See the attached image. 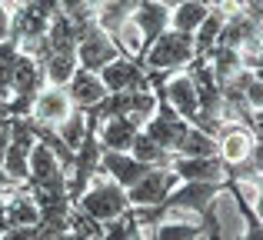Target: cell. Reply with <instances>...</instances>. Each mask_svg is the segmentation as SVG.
<instances>
[{
	"mask_svg": "<svg viewBox=\"0 0 263 240\" xmlns=\"http://www.w3.org/2000/svg\"><path fill=\"white\" fill-rule=\"evenodd\" d=\"M140 60H143V70L147 73H167V77H174V70H183L193 60V33L163 30Z\"/></svg>",
	"mask_w": 263,
	"mask_h": 240,
	"instance_id": "obj_1",
	"label": "cell"
},
{
	"mask_svg": "<svg viewBox=\"0 0 263 240\" xmlns=\"http://www.w3.org/2000/svg\"><path fill=\"white\" fill-rule=\"evenodd\" d=\"M73 57H77V67H80V70L100 73L103 67L110 64V60L130 57V50L114 37V33L100 30V27H97V20H90V24L84 27V33H80V40H77V50H73Z\"/></svg>",
	"mask_w": 263,
	"mask_h": 240,
	"instance_id": "obj_2",
	"label": "cell"
},
{
	"mask_svg": "<svg viewBox=\"0 0 263 240\" xmlns=\"http://www.w3.org/2000/svg\"><path fill=\"white\" fill-rule=\"evenodd\" d=\"M73 207L80 210V214L93 217V220L107 224V220H117V217H123L130 210L127 204V190H120L117 183L103 180V183H90L84 194L77 197V204Z\"/></svg>",
	"mask_w": 263,
	"mask_h": 240,
	"instance_id": "obj_3",
	"label": "cell"
},
{
	"mask_svg": "<svg viewBox=\"0 0 263 240\" xmlns=\"http://www.w3.org/2000/svg\"><path fill=\"white\" fill-rule=\"evenodd\" d=\"M57 13H60V4H57V0H27V4H20L17 10H13L10 33H7V37L20 40V44L44 37L47 27H50V20L57 17Z\"/></svg>",
	"mask_w": 263,
	"mask_h": 240,
	"instance_id": "obj_4",
	"label": "cell"
},
{
	"mask_svg": "<svg viewBox=\"0 0 263 240\" xmlns=\"http://www.w3.org/2000/svg\"><path fill=\"white\" fill-rule=\"evenodd\" d=\"M33 143H37L33 120L30 117H10V143H7V157H4V174L13 183L27 180V160H30Z\"/></svg>",
	"mask_w": 263,
	"mask_h": 240,
	"instance_id": "obj_5",
	"label": "cell"
},
{
	"mask_svg": "<svg viewBox=\"0 0 263 240\" xmlns=\"http://www.w3.org/2000/svg\"><path fill=\"white\" fill-rule=\"evenodd\" d=\"M97 77H100V84H103V87H107V94L143 90V87H150V77H147V70H143V60L137 57V53L110 60V64L103 67Z\"/></svg>",
	"mask_w": 263,
	"mask_h": 240,
	"instance_id": "obj_6",
	"label": "cell"
},
{
	"mask_svg": "<svg viewBox=\"0 0 263 240\" xmlns=\"http://www.w3.org/2000/svg\"><path fill=\"white\" fill-rule=\"evenodd\" d=\"M177 183H180V177L174 174V170L150 167L147 174H143L140 180L127 190V204H130V207H157V204H160L163 197L177 187Z\"/></svg>",
	"mask_w": 263,
	"mask_h": 240,
	"instance_id": "obj_7",
	"label": "cell"
},
{
	"mask_svg": "<svg viewBox=\"0 0 263 240\" xmlns=\"http://www.w3.org/2000/svg\"><path fill=\"white\" fill-rule=\"evenodd\" d=\"M130 20H134L137 30L143 33V44H140V50H137V57H143V53L150 50V44H154L163 30H170V7L160 4V0H140L137 10L130 13Z\"/></svg>",
	"mask_w": 263,
	"mask_h": 240,
	"instance_id": "obj_8",
	"label": "cell"
},
{
	"mask_svg": "<svg viewBox=\"0 0 263 240\" xmlns=\"http://www.w3.org/2000/svg\"><path fill=\"white\" fill-rule=\"evenodd\" d=\"M147 163H140L137 157L130 154H117V150H103L100 154V167H97V174H103L110 183H117L120 190H130L137 180H140L143 174H147Z\"/></svg>",
	"mask_w": 263,
	"mask_h": 240,
	"instance_id": "obj_9",
	"label": "cell"
},
{
	"mask_svg": "<svg viewBox=\"0 0 263 240\" xmlns=\"http://www.w3.org/2000/svg\"><path fill=\"white\" fill-rule=\"evenodd\" d=\"M64 94H67V100H70L73 110H90L93 104H100V100L107 97V87L100 84V77H97L93 70H80L77 67L73 77L67 80Z\"/></svg>",
	"mask_w": 263,
	"mask_h": 240,
	"instance_id": "obj_10",
	"label": "cell"
},
{
	"mask_svg": "<svg viewBox=\"0 0 263 240\" xmlns=\"http://www.w3.org/2000/svg\"><path fill=\"white\" fill-rule=\"evenodd\" d=\"M170 170L180 180H206V183H220L227 180V163L217 157H174Z\"/></svg>",
	"mask_w": 263,
	"mask_h": 240,
	"instance_id": "obj_11",
	"label": "cell"
},
{
	"mask_svg": "<svg viewBox=\"0 0 263 240\" xmlns=\"http://www.w3.org/2000/svg\"><path fill=\"white\" fill-rule=\"evenodd\" d=\"M70 114H73V107H70V100H67L64 87H44V90L37 94V100H33L30 117L37 123H44V127H57V123H64Z\"/></svg>",
	"mask_w": 263,
	"mask_h": 240,
	"instance_id": "obj_12",
	"label": "cell"
},
{
	"mask_svg": "<svg viewBox=\"0 0 263 240\" xmlns=\"http://www.w3.org/2000/svg\"><path fill=\"white\" fill-rule=\"evenodd\" d=\"M163 94H167L170 107L183 117L190 127H197L200 120V107H197V90H193V80L186 73H177V77H167L163 80Z\"/></svg>",
	"mask_w": 263,
	"mask_h": 240,
	"instance_id": "obj_13",
	"label": "cell"
},
{
	"mask_svg": "<svg viewBox=\"0 0 263 240\" xmlns=\"http://www.w3.org/2000/svg\"><path fill=\"white\" fill-rule=\"evenodd\" d=\"M137 134H140V123H134L130 117H114L103 120L97 127V140H100L103 150H117V154H130Z\"/></svg>",
	"mask_w": 263,
	"mask_h": 240,
	"instance_id": "obj_14",
	"label": "cell"
},
{
	"mask_svg": "<svg viewBox=\"0 0 263 240\" xmlns=\"http://www.w3.org/2000/svg\"><path fill=\"white\" fill-rule=\"evenodd\" d=\"M84 27L87 24H73L67 13H57V17L50 20V27H47V44H50V50L53 53H73L77 50V40H80V33H84Z\"/></svg>",
	"mask_w": 263,
	"mask_h": 240,
	"instance_id": "obj_15",
	"label": "cell"
},
{
	"mask_svg": "<svg viewBox=\"0 0 263 240\" xmlns=\"http://www.w3.org/2000/svg\"><path fill=\"white\" fill-rule=\"evenodd\" d=\"M223 20H227V13L220 10V7H210V10H206V17L200 20V27L193 30V57H206V53L213 50L220 30H223Z\"/></svg>",
	"mask_w": 263,
	"mask_h": 240,
	"instance_id": "obj_16",
	"label": "cell"
},
{
	"mask_svg": "<svg viewBox=\"0 0 263 240\" xmlns=\"http://www.w3.org/2000/svg\"><path fill=\"white\" fill-rule=\"evenodd\" d=\"M137 4L140 0H100V7H97V27L100 30H107V33H120V27L127 24V17L137 10Z\"/></svg>",
	"mask_w": 263,
	"mask_h": 240,
	"instance_id": "obj_17",
	"label": "cell"
},
{
	"mask_svg": "<svg viewBox=\"0 0 263 240\" xmlns=\"http://www.w3.org/2000/svg\"><path fill=\"white\" fill-rule=\"evenodd\" d=\"M37 220H40V210L27 190L7 197V204H4V224L7 227H33Z\"/></svg>",
	"mask_w": 263,
	"mask_h": 240,
	"instance_id": "obj_18",
	"label": "cell"
},
{
	"mask_svg": "<svg viewBox=\"0 0 263 240\" xmlns=\"http://www.w3.org/2000/svg\"><path fill=\"white\" fill-rule=\"evenodd\" d=\"M206 64H210V73H213V80H217V87L227 84L237 70H243V64H240V50L223 47V44H213V50L206 53Z\"/></svg>",
	"mask_w": 263,
	"mask_h": 240,
	"instance_id": "obj_19",
	"label": "cell"
},
{
	"mask_svg": "<svg viewBox=\"0 0 263 240\" xmlns=\"http://www.w3.org/2000/svg\"><path fill=\"white\" fill-rule=\"evenodd\" d=\"M210 4L206 0H183L170 10V30H180V33H193L200 27V20L206 17Z\"/></svg>",
	"mask_w": 263,
	"mask_h": 240,
	"instance_id": "obj_20",
	"label": "cell"
},
{
	"mask_svg": "<svg viewBox=\"0 0 263 240\" xmlns=\"http://www.w3.org/2000/svg\"><path fill=\"white\" fill-rule=\"evenodd\" d=\"M217 154H220L217 137L203 134V130H197V127L186 130L183 140H180V147H177V157H217Z\"/></svg>",
	"mask_w": 263,
	"mask_h": 240,
	"instance_id": "obj_21",
	"label": "cell"
},
{
	"mask_svg": "<svg viewBox=\"0 0 263 240\" xmlns=\"http://www.w3.org/2000/svg\"><path fill=\"white\" fill-rule=\"evenodd\" d=\"M130 157H137V160L147 163V167H167V170H170V163H174V154H167L163 147H157L143 130L137 134L134 147H130Z\"/></svg>",
	"mask_w": 263,
	"mask_h": 240,
	"instance_id": "obj_22",
	"label": "cell"
},
{
	"mask_svg": "<svg viewBox=\"0 0 263 240\" xmlns=\"http://www.w3.org/2000/svg\"><path fill=\"white\" fill-rule=\"evenodd\" d=\"M73 70H77V57H73V53H53L44 64V77H47L50 87H67V80L73 77Z\"/></svg>",
	"mask_w": 263,
	"mask_h": 240,
	"instance_id": "obj_23",
	"label": "cell"
},
{
	"mask_svg": "<svg viewBox=\"0 0 263 240\" xmlns=\"http://www.w3.org/2000/svg\"><path fill=\"white\" fill-rule=\"evenodd\" d=\"M206 230L200 224H180V220H163L157 224L154 240H203Z\"/></svg>",
	"mask_w": 263,
	"mask_h": 240,
	"instance_id": "obj_24",
	"label": "cell"
},
{
	"mask_svg": "<svg viewBox=\"0 0 263 240\" xmlns=\"http://www.w3.org/2000/svg\"><path fill=\"white\" fill-rule=\"evenodd\" d=\"M154 110H157V90H154V84L143 87V90L130 94V114H127V117L134 120V123H140V127H143V123L154 117Z\"/></svg>",
	"mask_w": 263,
	"mask_h": 240,
	"instance_id": "obj_25",
	"label": "cell"
},
{
	"mask_svg": "<svg viewBox=\"0 0 263 240\" xmlns=\"http://www.w3.org/2000/svg\"><path fill=\"white\" fill-rule=\"evenodd\" d=\"M57 137H60V140H64L70 150H77L80 143H84V137H87V120H84V114L73 110L64 123H57Z\"/></svg>",
	"mask_w": 263,
	"mask_h": 240,
	"instance_id": "obj_26",
	"label": "cell"
},
{
	"mask_svg": "<svg viewBox=\"0 0 263 240\" xmlns=\"http://www.w3.org/2000/svg\"><path fill=\"white\" fill-rule=\"evenodd\" d=\"M57 4H60V13H67L73 24H90V20H97L93 7H90L87 0H57Z\"/></svg>",
	"mask_w": 263,
	"mask_h": 240,
	"instance_id": "obj_27",
	"label": "cell"
},
{
	"mask_svg": "<svg viewBox=\"0 0 263 240\" xmlns=\"http://www.w3.org/2000/svg\"><path fill=\"white\" fill-rule=\"evenodd\" d=\"M7 143H10V123L0 127V170H4V157H7Z\"/></svg>",
	"mask_w": 263,
	"mask_h": 240,
	"instance_id": "obj_28",
	"label": "cell"
},
{
	"mask_svg": "<svg viewBox=\"0 0 263 240\" xmlns=\"http://www.w3.org/2000/svg\"><path fill=\"white\" fill-rule=\"evenodd\" d=\"M260 237H263V227H260V220L247 224V230H243V240H260Z\"/></svg>",
	"mask_w": 263,
	"mask_h": 240,
	"instance_id": "obj_29",
	"label": "cell"
},
{
	"mask_svg": "<svg viewBox=\"0 0 263 240\" xmlns=\"http://www.w3.org/2000/svg\"><path fill=\"white\" fill-rule=\"evenodd\" d=\"M0 190H17V183H13L10 177L4 174V170H0Z\"/></svg>",
	"mask_w": 263,
	"mask_h": 240,
	"instance_id": "obj_30",
	"label": "cell"
},
{
	"mask_svg": "<svg viewBox=\"0 0 263 240\" xmlns=\"http://www.w3.org/2000/svg\"><path fill=\"white\" fill-rule=\"evenodd\" d=\"M4 204H7V190H0V234L7 230V224H4Z\"/></svg>",
	"mask_w": 263,
	"mask_h": 240,
	"instance_id": "obj_31",
	"label": "cell"
},
{
	"mask_svg": "<svg viewBox=\"0 0 263 240\" xmlns=\"http://www.w3.org/2000/svg\"><path fill=\"white\" fill-rule=\"evenodd\" d=\"M53 240H84V237H80V234H73V230H64V234H57Z\"/></svg>",
	"mask_w": 263,
	"mask_h": 240,
	"instance_id": "obj_32",
	"label": "cell"
},
{
	"mask_svg": "<svg viewBox=\"0 0 263 240\" xmlns=\"http://www.w3.org/2000/svg\"><path fill=\"white\" fill-rule=\"evenodd\" d=\"M160 4H167L170 10H174V7H177V4H183V0H160Z\"/></svg>",
	"mask_w": 263,
	"mask_h": 240,
	"instance_id": "obj_33",
	"label": "cell"
}]
</instances>
